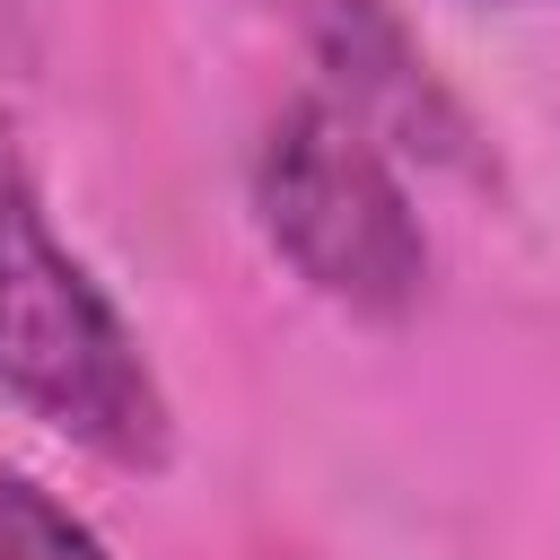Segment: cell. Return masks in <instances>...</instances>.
Instances as JSON below:
<instances>
[{"mask_svg": "<svg viewBox=\"0 0 560 560\" xmlns=\"http://www.w3.org/2000/svg\"><path fill=\"white\" fill-rule=\"evenodd\" d=\"M254 219L280 262L350 315H402L429 280V236L385 140L324 88L271 114L254 149Z\"/></svg>", "mask_w": 560, "mask_h": 560, "instance_id": "7a4b0ae2", "label": "cell"}, {"mask_svg": "<svg viewBox=\"0 0 560 560\" xmlns=\"http://www.w3.org/2000/svg\"><path fill=\"white\" fill-rule=\"evenodd\" d=\"M324 70H332V105H350L368 131H402V140H429V149H455L464 122L455 105L438 96L429 61L402 44L394 9L385 0H324Z\"/></svg>", "mask_w": 560, "mask_h": 560, "instance_id": "3957f363", "label": "cell"}, {"mask_svg": "<svg viewBox=\"0 0 560 560\" xmlns=\"http://www.w3.org/2000/svg\"><path fill=\"white\" fill-rule=\"evenodd\" d=\"M0 394L44 429H61L70 446L131 472H158L175 446L158 368L140 359L131 324L88 280V262L52 236L9 122H0Z\"/></svg>", "mask_w": 560, "mask_h": 560, "instance_id": "6da1fadb", "label": "cell"}, {"mask_svg": "<svg viewBox=\"0 0 560 560\" xmlns=\"http://www.w3.org/2000/svg\"><path fill=\"white\" fill-rule=\"evenodd\" d=\"M0 560H105L79 508H61L44 481L0 472Z\"/></svg>", "mask_w": 560, "mask_h": 560, "instance_id": "277c9868", "label": "cell"}]
</instances>
